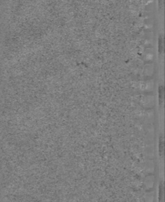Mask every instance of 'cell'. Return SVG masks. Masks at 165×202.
I'll return each instance as SVG.
<instances>
[{
	"mask_svg": "<svg viewBox=\"0 0 165 202\" xmlns=\"http://www.w3.org/2000/svg\"><path fill=\"white\" fill-rule=\"evenodd\" d=\"M158 154L159 156L161 159H163V155H164V140H163V136L161 133L159 137L158 140Z\"/></svg>",
	"mask_w": 165,
	"mask_h": 202,
	"instance_id": "obj_1",
	"label": "cell"
},
{
	"mask_svg": "<svg viewBox=\"0 0 165 202\" xmlns=\"http://www.w3.org/2000/svg\"><path fill=\"white\" fill-rule=\"evenodd\" d=\"M158 1H159V5H160V6L162 8V7H163V0H158Z\"/></svg>",
	"mask_w": 165,
	"mask_h": 202,
	"instance_id": "obj_5",
	"label": "cell"
},
{
	"mask_svg": "<svg viewBox=\"0 0 165 202\" xmlns=\"http://www.w3.org/2000/svg\"><path fill=\"white\" fill-rule=\"evenodd\" d=\"M158 202H163V182L161 181L158 186Z\"/></svg>",
	"mask_w": 165,
	"mask_h": 202,
	"instance_id": "obj_2",
	"label": "cell"
},
{
	"mask_svg": "<svg viewBox=\"0 0 165 202\" xmlns=\"http://www.w3.org/2000/svg\"><path fill=\"white\" fill-rule=\"evenodd\" d=\"M158 51L160 55H162L163 51V34H160L158 39Z\"/></svg>",
	"mask_w": 165,
	"mask_h": 202,
	"instance_id": "obj_3",
	"label": "cell"
},
{
	"mask_svg": "<svg viewBox=\"0 0 165 202\" xmlns=\"http://www.w3.org/2000/svg\"><path fill=\"white\" fill-rule=\"evenodd\" d=\"M158 94H159V100H160V105H163V91H164V88L163 85H160L159 88H158Z\"/></svg>",
	"mask_w": 165,
	"mask_h": 202,
	"instance_id": "obj_4",
	"label": "cell"
}]
</instances>
